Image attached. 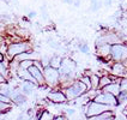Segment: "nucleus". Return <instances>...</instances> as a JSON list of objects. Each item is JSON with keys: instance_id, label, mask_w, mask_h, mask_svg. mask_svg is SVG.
Wrapping results in <instances>:
<instances>
[{"instance_id": "nucleus-1", "label": "nucleus", "mask_w": 127, "mask_h": 120, "mask_svg": "<svg viewBox=\"0 0 127 120\" xmlns=\"http://www.w3.org/2000/svg\"><path fill=\"white\" fill-rule=\"evenodd\" d=\"M63 91L66 95L67 101H73L74 99H77L80 95H83V94L88 91V88L80 79H78V80H73L70 85L64 88Z\"/></svg>"}, {"instance_id": "nucleus-2", "label": "nucleus", "mask_w": 127, "mask_h": 120, "mask_svg": "<svg viewBox=\"0 0 127 120\" xmlns=\"http://www.w3.org/2000/svg\"><path fill=\"white\" fill-rule=\"evenodd\" d=\"M43 77H44V83L48 88L54 89L60 85V72L55 67H52L49 65L43 67Z\"/></svg>"}, {"instance_id": "nucleus-3", "label": "nucleus", "mask_w": 127, "mask_h": 120, "mask_svg": "<svg viewBox=\"0 0 127 120\" xmlns=\"http://www.w3.org/2000/svg\"><path fill=\"white\" fill-rule=\"evenodd\" d=\"M27 50H31V44L27 41H21V42H11L7 44L6 49V55L7 59H13L14 57H17L18 54H22Z\"/></svg>"}, {"instance_id": "nucleus-4", "label": "nucleus", "mask_w": 127, "mask_h": 120, "mask_svg": "<svg viewBox=\"0 0 127 120\" xmlns=\"http://www.w3.org/2000/svg\"><path fill=\"white\" fill-rule=\"evenodd\" d=\"M110 108V106H107V105H103V103H98L96 101H88L85 103V107H84V113L86 115V118H94L96 115L101 114L102 112L104 111H108Z\"/></svg>"}, {"instance_id": "nucleus-5", "label": "nucleus", "mask_w": 127, "mask_h": 120, "mask_svg": "<svg viewBox=\"0 0 127 120\" xmlns=\"http://www.w3.org/2000/svg\"><path fill=\"white\" fill-rule=\"evenodd\" d=\"M110 57L114 61H125L127 60V46L122 43H114L110 48Z\"/></svg>"}, {"instance_id": "nucleus-6", "label": "nucleus", "mask_w": 127, "mask_h": 120, "mask_svg": "<svg viewBox=\"0 0 127 120\" xmlns=\"http://www.w3.org/2000/svg\"><path fill=\"white\" fill-rule=\"evenodd\" d=\"M94 101L98 102V103H103V105H107V106H110V107H115L118 106V99L116 96H114L113 94L110 92H106V91H102V92H97L96 96L94 97Z\"/></svg>"}, {"instance_id": "nucleus-7", "label": "nucleus", "mask_w": 127, "mask_h": 120, "mask_svg": "<svg viewBox=\"0 0 127 120\" xmlns=\"http://www.w3.org/2000/svg\"><path fill=\"white\" fill-rule=\"evenodd\" d=\"M47 100L55 105H63L67 102V97L63 90H53L47 94Z\"/></svg>"}, {"instance_id": "nucleus-8", "label": "nucleus", "mask_w": 127, "mask_h": 120, "mask_svg": "<svg viewBox=\"0 0 127 120\" xmlns=\"http://www.w3.org/2000/svg\"><path fill=\"white\" fill-rule=\"evenodd\" d=\"M29 72L31 73V76L35 78L36 83H37V85L38 86H44L46 85V83H44V77H43V71L40 70L37 66H35L34 64L30 66L28 69Z\"/></svg>"}, {"instance_id": "nucleus-9", "label": "nucleus", "mask_w": 127, "mask_h": 120, "mask_svg": "<svg viewBox=\"0 0 127 120\" xmlns=\"http://www.w3.org/2000/svg\"><path fill=\"white\" fill-rule=\"evenodd\" d=\"M112 73L116 77H122L125 73H127V67L122 61H115L112 67Z\"/></svg>"}, {"instance_id": "nucleus-10", "label": "nucleus", "mask_w": 127, "mask_h": 120, "mask_svg": "<svg viewBox=\"0 0 127 120\" xmlns=\"http://www.w3.org/2000/svg\"><path fill=\"white\" fill-rule=\"evenodd\" d=\"M16 73H17V76L21 78L22 80H25V82H31V83H35V84L37 85L35 78L31 76V73L29 72L28 69H18ZM37 86H38V85H37Z\"/></svg>"}, {"instance_id": "nucleus-11", "label": "nucleus", "mask_w": 127, "mask_h": 120, "mask_svg": "<svg viewBox=\"0 0 127 120\" xmlns=\"http://www.w3.org/2000/svg\"><path fill=\"white\" fill-rule=\"evenodd\" d=\"M102 91L110 92V94H113L114 96H118L120 94V84L118 82H112V83H109L108 85H106L102 89Z\"/></svg>"}, {"instance_id": "nucleus-12", "label": "nucleus", "mask_w": 127, "mask_h": 120, "mask_svg": "<svg viewBox=\"0 0 127 120\" xmlns=\"http://www.w3.org/2000/svg\"><path fill=\"white\" fill-rule=\"evenodd\" d=\"M35 86H37L35 83H31V82H25V80H23V84L21 85V88H19V89H21V91L23 92L24 95L29 96V95H31V94L34 92Z\"/></svg>"}, {"instance_id": "nucleus-13", "label": "nucleus", "mask_w": 127, "mask_h": 120, "mask_svg": "<svg viewBox=\"0 0 127 120\" xmlns=\"http://www.w3.org/2000/svg\"><path fill=\"white\" fill-rule=\"evenodd\" d=\"M110 48L112 44H102V46H97V54L99 57H106L112 59L110 57Z\"/></svg>"}, {"instance_id": "nucleus-14", "label": "nucleus", "mask_w": 127, "mask_h": 120, "mask_svg": "<svg viewBox=\"0 0 127 120\" xmlns=\"http://www.w3.org/2000/svg\"><path fill=\"white\" fill-rule=\"evenodd\" d=\"M116 76L113 77V76H102V77H99V84H98V89L99 90H102L106 85H108L109 83H112L114 82V79H116Z\"/></svg>"}, {"instance_id": "nucleus-15", "label": "nucleus", "mask_w": 127, "mask_h": 120, "mask_svg": "<svg viewBox=\"0 0 127 120\" xmlns=\"http://www.w3.org/2000/svg\"><path fill=\"white\" fill-rule=\"evenodd\" d=\"M114 118V113L112 112V111H104V112H102L101 114H98V115H96V117H94V118H91V119L94 120H104V119H113Z\"/></svg>"}, {"instance_id": "nucleus-16", "label": "nucleus", "mask_w": 127, "mask_h": 120, "mask_svg": "<svg viewBox=\"0 0 127 120\" xmlns=\"http://www.w3.org/2000/svg\"><path fill=\"white\" fill-rule=\"evenodd\" d=\"M61 60H63V58L61 57H59V55H54V57L50 58L49 66L55 67V69H59V67H60V65H61Z\"/></svg>"}, {"instance_id": "nucleus-17", "label": "nucleus", "mask_w": 127, "mask_h": 120, "mask_svg": "<svg viewBox=\"0 0 127 120\" xmlns=\"http://www.w3.org/2000/svg\"><path fill=\"white\" fill-rule=\"evenodd\" d=\"M90 77V83H91V89L94 90H98V84H99V76L97 75H91Z\"/></svg>"}, {"instance_id": "nucleus-18", "label": "nucleus", "mask_w": 127, "mask_h": 120, "mask_svg": "<svg viewBox=\"0 0 127 120\" xmlns=\"http://www.w3.org/2000/svg\"><path fill=\"white\" fill-rule=\"evenodd\" d=\"M32 64H34V60H32V59L22 60V61H18V69H29Z\"/></svg>"}, {"instance_id": "nucleus-19", "label": "nucleus", "mask_w": 127, "mask_h": 120, "mask_svg": "<svg viewBox=\"0 0 127 120\" xmlns=\"http://www.w3.org/2000/svg\"><path fill=\"white\" fill-rule=\"evenodd\" d=\"M11 108H12V103H7V102L0 101V114L5 113V112H8Z\"/></svg>"}, {"instance_id": "nucleus-20", "label": "nucleus", "mask_w": 127, "mask_h": 120, "mask_svg": "<svg viewBox=\"0 0 127 120\" xmlns=\"http://www.w3.org/2000/svg\"><path fill=\"white\" fill-rule=\"evenodd\" d=\"M0 73L4 76V77L6 78V80H7V78H8V75H10V72H8V69H7L6 66L4 65V64L0 61Z\"/></svg>"}, {"instance_id": "nucleus-21", "label": "nucleus", "mask_w": 127, "mask_h": 120, "mask_svg": "<svg viewBox=\"0 0 127 120\" xmlns=\"http://www.w3.org/2000/svg\"><path fill=\"white\" fill-rule=\"evenodd\" d=\"M41 120H44V119H53L54 115H52V113H49L48 111H42V114H40L38 117Z\"/></svg>"}, {"instance_id": "nucleus-22", "label": "nucleus", "mask_w": 127, "mask_h": 120, "mask_svg": "<svg viewBox=\"0 0 127 120\" xmlns=\"http://www.w3.org/2000/svg\"><path fill=\"white\" fill-rule=\"evenodd\" d=\"M79 79H80V80L86 85L88 90H89V89H91V83H90V77H89V76H86V75H85V76H83V77H80Z\"/></svg>"}, {"instance_id": "nucleus-23", "label": "nucleus", "mask_w": 127, "mask_h": 120, "mask_svg": "<svg viewBox=\"0 0 127 120\" xmlns=\"http://www.w3.org/2000/svg\"><path fill=\"white\" fill-rule=\"evenodd\" d=\"M120 91H127V78H120Z\"/></svg>"}, {"instance_id": "nucleus-24", "label": "nucleus", "mask_w": 127, "mask_h": 120, "mask_svg": "<svg viewBox=\"0 0 127 120\" xmlns=\"http://www.w3.org/2000/svg\"><path fill=\"white\" fill-rule=\"evenodd\" d=\"M79 50L84 54H90V47L86 44V43H82L79 44Z\"/></svg>"}, {"instance_id": "nucleus-25", "label": "nucleus", "mask_w": 127, "mask_h": 120, "mask_svg": "<svg viewBox=\"0 0 127 120\" xmlns=\"http://www.w3.org/2000/svg\"><path fill=\"white\" fill-rule=\"evenodd\" d=\"M101 6V1L99 0H91V11H97Z\"/></svg>"}, {"instance_id": "nucleus-26", "label": "nucleus", "mask_w": 127, "mask_h": 120, "mask_svg": "<svg viewBox=\"0 0 127 120\" xmlns=\"http://www.w3.org/2000/svg\"><path fill=\"white\" fill-rule=\"evenodd\" d=\"M5 58H6L5 53H1V52H0V61H1V63H2L4 60H5Z\"/></svg>"}, {"instance_id": "nucleus-27", "label": "nucleus", "mask_w": 127, "mask_h": 120, "mask_svg": "<svg viewBox=\"0 0 127 120\" xmlns=\"http://www.w3.org/2000/svg\"><path fill=\"white\" fill-rule=\"evenodd\" d=\"M73 4H74V6L78 7L79 6V4H80V0H73Z\"/></svg>"}, {"instance_id": "nucleus-28", "label": "nucleus", "mask_w": 127, "mask_h": 120, "mask_svg": "<svg viewBox=\"0 0 127 120\" xmlns=\"http://www.w3.org/2000/svg\"><path fill=\"white\" fill-rule=\"evenodd\" d=\"M110 4H112V0H104V5L106 6H110Z\"/></svg>"}, {"instance_id": "nucleus-29", "label": "nucleus", "mask_w": 127, "mask_h": 120, "mask_svg": "<svg viewBox=\"0 0 127 120\" xmlns=\"http://www.w3.org/2000/svg\"><path fill=\"white\" fill-rule=\"evenodd\" d=\"M35 16H36L35 11H32V12H30V13H29V17H31V18H32V17H35Z\"/></svg>"}, {"instance_id": "nucleus-30", "label": "nucleus", "mask_w": 127, "mask_h": 120, "mask_svg": "<svg viewBox=\"0 0 127 120\" xmlns=\"http://www.w3.org/2000/svg\"><path fill=\"white\" fill-rule=\"evenodd\" d=\"M4 80H6V78H5L2 75H1V73H0V83H1V82H4Z\"/></svg>"}, {"instance_id": "nucleus-31", "label": "nucleus", "mask_w": 127, "mask_h": 120, "mask_svg": "<svg viewBox=\"0 0 127 120\" xmlns=\"http://www.w3.org/2000/svg\"><path fill=\"white\" fill-rule=\"evenodd\" d=\"M67 113L68 114H74V109H67Z\"/></svg>"}, {"instance_id": "nucleus-32", "label": "nucleus", "mask_w": 127, "mask_h": 120, "mask_svg": "<svg viewBox=\"0 0 127 120\" xmlns=\"http://www.w3.org/2000/svg\"><path fill=\"white\" fill-rule=\"evenodd\" d=\"M125 113L127 114V105H126V106H125Z\"/></svg>"}]
</instances>
